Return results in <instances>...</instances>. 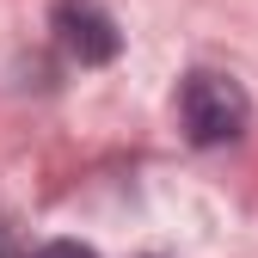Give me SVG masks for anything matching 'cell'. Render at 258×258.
<instances>
[{
    "mask_svg": "<svg viewBox=\"0 0 258 258\" xmlns=\"http://www.w3.org/2000/svg\"><path fill=\"white\" fill-rule=\"evenodd\" d=\"M178 117H184V136L197 148H221V142H240L246 123H252V99L234 74H215V68H197L184 74L178 86Z\"/></svg>",
    "mask_w": 258,
    "mask_h": 258,
    "instance_id": "6da1fadb",
    "label": "cell"
},
{
    "mask_svg": "<svg viewBox=\"0 0 258 258\" xmlns=\"http://www.w3.org/2000/svg\"><path fill=\"white\" fill-rule=\"evenodd\" d=\"M55 43L68 49L80 68H105V61H117V49H123V31H117V19L99 7V0H55Z\"/></svg>",
    "mask_w": 258,
    "mask_h": 258,
    "instance_id": "7a4b0ae2",
    "label": "cell"
},
{
    "mask_svg": "<svg viewBox=\"0 0 258 258\" xmlns=\"http://www.w3.org/2000/svg\"><path fill=\"white\" fill-rule=\"evenodd\" d=\"M37 258H99V252L80 240H49V246H37Z\"/></svg>",
    "mask_w": 258,
    "mask_h": 258,
    "instance_id": "3957f363",
    "label": "cell"
}]
</instances>
